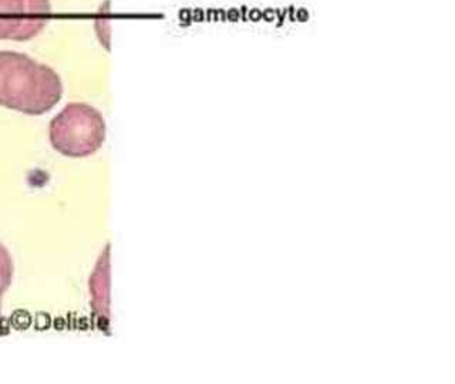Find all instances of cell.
<instances>
[{"label":"cell","instance_id":"6da1fadb","mask_svg":"<svg viewBox=\"0 0 455 384\" xmlns=\"http://www.w3.org/2000/svg\"><path fill=\"white\" fill-rule=\"evenodd\" d=\"M63 92L54 68L28 54L0 50V107L37 117L53 110Z\"/></svg>","mask_w":455,"mask_h":384},{"label":"cell","instance_id":"7a4b0ae2","mask_svg":"<svg viewBox=\"0 0 455 384\" xmlns=\"http://www.w3.org/2000/svg\"><path fill=\"white\" fill-rule=\"evenodd\" d=\"M101 111L85 103H70L50 121L49 141L54 151L68 158L96 154L106 141Z\"/></svg>","mask_w":455,"mask_h":384},{"label":"cell","instance_id":"3957f363","mask_svg":"<svg viewBox=\"0 0 455 384\" xmlns=\"http://www.w3.org/2000/svg\"><path fill=\"white\" fill-rule=\"evenodd\" d=\"M50 0H0V40L28 42L46 28Z\"/></svg>","mask_w":455,"mask_h":384},{"label":"cell","instance_id":"277c9868","mask_svg":"<svg viewBox=\"0 0 455 384\" xmlns=\"http://www.w3.org/2000/svg\"><path fill=\"white\" fill-rule=\"evenodd\" d=\"M89 284L92 312L103 322L110 316V245L100 256Z\"/></svg>","mask_w":455,"mask_h":384},{"label":"cell","instance_id":"5b68a950","mask_svg":"<svg viewBox=\"0 0 455 384\" xmlns=\"http://www.w3.org/2000/svg\"><path fill=\"white\" fill-rule=\"evenodd\" d=\"M14 263L9 249L0 242V322H2V308L6 292L13 281Z\"/></svg>","mask_w":455,"mask_h":384}]
</instances>
